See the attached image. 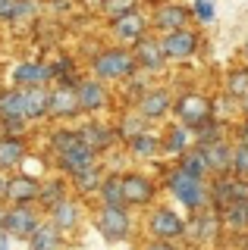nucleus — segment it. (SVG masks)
I'll return each mask as SVG.
<instances>
[{
	"instance_id": "23",
	"label": "nucleus",
	"mask_w": 248,
	"mask_h": 250,
	"mask_svg": "<svg viewBox=\"0 0 248 250\" xmlns=\"http://www.w3.org/2000/svg\"><path fill=\"white\" fill-rule=\"evenodd\" d=\"M100 156L91 150V147H85L82 141L75 147H69L66 153H60V156H53V160H48L50 163V169L53 172H60V175H66V178H73L75 172H82L85 166H91V163H98Z\"/></svg>"
},
{
	"instance_id": "7",
	"label": "nucleus",
	"mask_w": 248,
	"mask_h": 250,
	"mask_svg": "<svg viewBox=\"0 0 248 250\" xmlns=\"http://www.w3.org/2000/svg\"><path fill=\"white\" fill-rule=\"evenodd\" d=\"M185 225L189 219H182L167 203H154L151 209H145V234L154 241H179L185 238Z\"/></svg>"
},
{
	"instance_id": "33",
	"label": "nucleus",
	"mask_w": 248,
	"mask_h": 250,
	"mask_svg": "<svg viewBox=\"0 0 248 250\" xmlns=\"http://www.w3.org/2000/svg\"><path fill=\"white\" fill-rule=\"evenodd\" d=\"M25 250H66V238L44 219V222L38 225V231L25 241Z\"/></svg>"
},
{
	"instance_id": "12",
	"label": "nucleus",
	"mask_w": 248,
	"mask_h": 250,
	"mask_svg": "<svg viewBox=\"0 0 248 250\" xmlns=\"http://www.w3.org/2000/svg\"><path fill=\"white\" fill-rule=\"evenodd\" d=\"M148 22H151L154 35H170V31L189 28L195 19H192V10L185 3H176V0H157L154 10L148 13Z\"/></svg>"
},
{
	"instance_id": "41",
	"label": "nucleus",
	"mask_w": 248,
	"mask_h": 250,
	"mask_svg": "<svg viewBox=\"0 0 248 250\" xmlns=\"http://www.w3.org/2000/svg\"><path fill=\"white\" fill-rule=\"evenodd\" d=\"M0 135H35V125L25 119H0Z\"/></svg>"
},
{
	"instance_id": "40",
	"label": "nucleus",
	"mask_w": 248,
	"mask_h": 250,
	"mask_svg": "<svg viewBox=\"0 0 248 250\" xmlns=\"http://www.w3.org/2000/svg\"><path fill=\"white\" fill-rule=\"evenodd\" d=\"M232 175L248 178V144H236L232 147Z\"/></svg>"
},
{
	"instance_id": "35",
	"label": "nucleus",
	"mask_w": 248,
	"mask_h": 250,
	"mask_svg": "<svg viewBox=\"0 0 248 250\" xmlns=\"http://www.w3.org/2000/svg\"><path fill=\"white\" fill-rule=\"evenodd\" d=\"M138 6H142V0H98V16L104 22H110V19H120V16L138 10Z\"/></svg>"
},
{
	"instance_id": "11",
	"label": "nucleus",
	"mask_w": 248,
	"mask_h": 250,
	"mask_svg": "<svg viewBox=\"0 0 248 250\" xmlns=\"http://www.w3.org/2000/svg\"><path fill=\"white\" fill-rule=\"evenodd\" d=\"M104 25H107V35L113 38V44H120V47H135L145 35H151L148 13H145L142 6L132 10V13H126V16H120V19L104 22Z\"/></svg>"
},
{
	"instance_id": "24",
	"label": "nucleus",
	"mask_w": 248,
	"mask_h": 250,
	"mask_svg": "<svg viewBox=\"0 0 248 250\" xmlns=\"http://www.w3.org/2000/svg\"><path fill=\"white\" fill-rule=\"evenodd\" d=\"M104 175H107V163L98 160V163H91V166H85L82 172H75V175L69 178V188H73L75 197L91 203L98 197V188H100V182H104Z\"/></svg>"
},
{
	"instance_id": "36",
	"label": "nucleus",
	"mask_w": 248,
	"mask_h": 250,
	"mask_svg": "<svg viewBox=\"0 0 248 250\" xmlns=\"http://www.w3.org/2000/svg\"><path fill=\"white\" fill-rule=\"evenodd\" d=\"M0 119H22L19 88L13 84H0Z\"/></svg>"
},
{
	"instance_id": "6",
	"label": "nucleus",
	"mask_w": 248,
	"mask_h": 250,
	"mask_svg": "<svg viewBox=\"0 0 248 250\" xmlns=\"http://www.w3.org/2000/svg\"><path fill=\"white\" fill-rule=\"evenodd\" d=\"M160 197V185L145 169H123V200L132 209H151Z\"/></svg>"
},
{
	"instance_id": "44",
	"label": "nucleus",
	"mask_w": 248,
	"mask_h": 250,
	"mask_svg": "<svg viewBox=\"0 0 248 250\" xmlns=\"http://www.w3.org/2000/svg\"><path fill=\"white\" fill-rule=\"evenodd\" d=\"M0 250H13V238L3 229H0Z\"/></svg>"
},
{
	"instance_id": "29",
	"label": "nucleus",
	"mask_w": 248,
	"mask_h": 250,
	"mask_svg": "<svg viewBox=\"0 0 248 250\" xmlns=\"http://www.w3.org/2000/svg\"><path fill=\"white\" fill-rule=\"evenodd\" d=\"M79 131H75V125H53V128L44 131V147L41 150L48 153V160H53V156H60V153H66L69 147H75L79 144Z\"/></svg>"
},
{
	"instance_id": "47",
	"label": "nucleus",
	"mask_w": 248,
	"mask_h": 250,
	"mask_svg": "<svg viewBox=\"0 0 248 250\" xmlns=\"http://www.w3.org/2000/svg\"><path fill=\"white\" fill-rule=\"evenodd\" d=\"M242 57H245V60H248V41H245V44H242Z\"/></svg>"
},
{
	"instance_id": "25",
	"label": "nucleus",
	"mask_w": 248,
	"mask_h": 250,
	"mask_svg": "<svg viewBox=\"0 0 248 250\" xmlns=\"http://www.w3.org/2000/svg\"><path fill=\"white\" fill-rule=\"evenodd\" d=\"M19 106L28 125L38 128L41 122H48V88H19Z\"/></svg>"
},
{
	"instance_id": "5",
	"label": "nucleus",
	"mask_w": 248,
	"mask_h": 250,
	"mask_svg": "<svg viewBox=\"0 0 248 250\" xmlns=\"http://www.w3.org/2000/svg\"><path fill=\"white\" fill-rule=\"evenodd\" d=\"M88 219H91V203L82 200V197H75V194H69L63 203H57V207L48 213V222L63 234L66 241L75 238V234L88 225Z\"/></svg>"
},
{
	"instance_id": "46",
	"label": "nucleus",
	"mask_w": 248,
	"mask_h": 250,
	"mask_svg": "<svg viewBox=\"0 0 248 250\" xmlns=\"http://www.w3.org/2000/svg\"><path fill=\"white\" fill-rule=\"evenodd\" d=\"M239 104H242V113L248 116V94H245V97H242V100H239Z\"/></svg>"
},
{
	"instance_id": "19",
	"label": "nucleus",
	"mask_w": 248,
	"mask_h": 250,
	"mask_svg": "<svg viewBox=\"0 0 248 250\" xmlns=\"http://www.w3.org/2000/svg\"><path fill=\"white\" fill-rule=\"evenodd\" d=\"M69 194H73V188H69V178L66 175H60V172H44L41 175V188H38V200H35V207L41 209L44 216L50 213L57 203H63Z\"/></svg>"
},
{
	"instance_id": "8",
	"label": "nucleus",
	"mask_w": 248,
	"mask_h": 250,
	"mask_svg": "<svg viewBox=\"0 0 248 250\" xmlns=\"http://www.w3.org/2000/svg\"><path fill=\"white\" fill-rule=\"evenodd\" d=\"M44 219H48V216H44L35 203H6L0 229L10 234L13 241H22V244H25V241L38 231V225H41Z\"/></svg>"
},
{
	"instance_id": "38",
	"label": "nucleus",
	"mask_w": 248,
	"mask_h": 250,
	"mask_svg": "<svg viewBox=\"0 0 248 250\" xmlns=\"http://www.w3.org/2000/svg\"><path fill=\"white\" fill-rule=\"evenodd\" d=\"M226 94L232 100H242L248 94V69H232L226 75Z\"/></svg>"
},
{
	"instance_id": "49",
	"label": "nucleus",
	"mask_w": 248,
	"mask_h": 250,
	"mask_svg": "<svg viewBox=\"0 0 248 250\" xmlns=\"http://www.w3.org/2000/svg\"><path fill=\"white\" fill-rule=\"evenodd\" d=\"M0 84H3V66H0Z\"/></svg>"
},
{
	"instance_id": "28",
	"label": "nucleus",
	"mask_w": 248,
	"mask_h": 250,
	"mask_svg": "<svg viewBox=\"0 0 248 250\" xmlns=\"http://www.w3.org/2000/svg\"><path fill=\"white\" fill-rule=\"evenodd\" d=\"M201 153H204V163L211 169V175H229L232 169V144L226 138L211 141V144H198Z\"/></svg>"
},
{
	"instance_id": "42",
	"label": "nucleus",
	"mask_w": 248,
	"mask_h": 250,
	"mask_svg": "<svg viewBox=\"0 0 248 250\" xmlns=\"http://www.w3.org/2000/svg\"><path fill=\"white\" fill-rule=\"evenodd\" d=\"M142 250H179V244H176V241H154V238H148L142 244Z\"/></svg>"
},
{
	"instance_id": "21",
	"label": "nucleus",
	"mask_w": 248,
	"mask_h": 250,
	"mask_svg": "<svg viewBox=\"0 0 248 250\" xmlns=\"http://www.w3.org/2000/svg\"><path fill=\"white\" fill-rule=\"evenodd\" d=\"M38 188H41V175L38 172H10V182L3 191V203H35L38 200Z\"/></svg>"
},
{
	"instance_id": "18",
	"label": "nucleus",
	"mask_w": 248,
	"mask_h": 250,
	"mask_svg": "<svg viewBox=\"0 0 248 250\" xmlns=\"http://www.w3.org/2000/svg\"><path fill=\"white\" fill-rule=\"evenodd\" d=\"M135 109H138V116H145L151 125L164 122L167 116H173V94H170V88H164V84H151V88L135 100Z\"/></svg>"
},
{
	"instance_id": "32",
	"label": "nucleus",
	"mask_w": 248,
	"mask_h": 250,
	"mask_svg": "<svg viewBox=\"0 0 248 250\" xmlns=\"http://www.w3.org/2000/svg\"><path fill=\"white\" fill-rule=\"evenodd\" d=\"M95 203H100V207H126V200H123V172L120 169H107L104 182L98 188Z\"/></svg>"
},
{
	"instance_id": "48",
	"label": "nucleus",
	"mask_w": 248,
	"mask_h": 250,
	"mask_svg": "<svg viewBox=\"0 0 248 250\" xmlns=\"http://www.w3.org/2000/svg\"><path fill=\"white\" fill-rule=\"evenodd\" d=\"M3 207H6V203H3V200H0V222H3Z\"/></svg>"
},
{
	"instance_id": "22",
	"label": "nucleus",
	"mask_w": 248,
	"mask_h": 250,
	"mask_svg": "<svg viewBox=\"0 0 248 250\" xmlns=\"http://www.w3.org/2000/svg\"><path fill=\"white\" fill-rule=\"evenodd\" d=\"M135 57V66L138 72H160L167 66V57H164V47H160V35H145L135 47H129Z\"/></svg>"
},
{
	"instance_id": "16",
	"label": "nucleus",
	"mask_w": 248,
	"mask_h": 250,
	"mask_svg": "<svg viewBox=\"0 0 248 250\" xmlns=\"http://www.w3.org/2000/svg\"><path fill=\"white\" fill-rule=\"evenodd\" d=\"M35 135H0V172H19L35 153Z\"/></svg>"
},
{
	"instance_id": "27",
	"label": "nucleus",
	"mask_w": 248,
	"mask_h": 250,
	"mask_svg": "<svg viewBox=\"0 0 248 250\" xmlns=\"http://www.w3.org/2000/svg\"><path fill=\"white\" fill-rule=\"evenodd\" d=\"M41 13H44V0H16L10 19H6V28L16 31V35L19 31H28V28H35V22L41 19Z\"/></svg>"
},
{
	"instance_id": "39",
	"label": "nucleus",
	"mask_w": 248,
	"mask_h": 250,
	"mask_svg": "<svg viewBox=\"0 0 248 250\" xmlns=\"http://www.w3.org/2000/svg\"><path fill=\"white\" fill-rule=\"evenodd\" d=\"M192 19L198 22V25H211L214 22V16H217V10H214V0H192Z\"/></svg>"
},
{
	"instance_id": "10",
	"label": "nucleus",
	"mask_w": 248,
	"mask_h": 250,
	"mask_svg": "<svg viewBox=\"0 0 248 250\" xmlns=\"http://www.w3.org/2000/svg\"><path fill=\"white\" fill-rule=\"evenodd\" d=\"M173 116H176V122H182L185 128L195 131L207 119H214V104H211V97H204L198 91H185L179 97H173Z\"/></svg>"
},
{
	"instance_id": "3",
	"label": "nucleus",
	"mask_w": 248,
	"mask_h": 250,
	"mask_svg": "<svg viewBox=\"0 0 248 250\" xmlns=\"http://www.w3.org/2000/svg\"><path fill=\"white\" fill-rule=\"evenodd\" d=\"M164 188L170 191V197L179 203V207H185L189 213H198V209L211 207L207 182H201V178H192L189 172H182L176 163L164 172Z\"/></svg>"
},
{
	"instance_id": "17",
	"label": "nucleus",
	"mask_w": 248,
	"mask_h": 250,
	"mask_svg": "<svg viewBox=\"0 0 248 250\" xmlns=\"http://www.w3.org/2000/svg\"><path fill=\"white\" fill-rule=\"evenodd\" d=\"M160 47H164L167 62H185L201 50V35L189 25L179 31H170V35H160Z\"/></svg>"
},
{
	"instance_id": "30",
	"label": "nucleus",
	"mask_w": 248,
	"mask_h": 250,
	"mask_svg": "<svg viewBox=\"0 0 248 250\" xmlns=\"http://www.w3.org/2000/svg\"><path fill=\"white\" fill-rule=\"evenodd\" d=\"M126 156H132V160H142V163H151V160H157V156H164V150H160V135L157 131H142V135H135V138H129L126 144Z\"/></svg>"
},
{
	"instance_id": "26",
	"label": "nucleus",
	"mask_w": 248,
	"mask_h": 250,
	"mask_svg": "<svg viewBox=\"0 0 248 250\" xmlns=\"http://www.w3.org/2000/svg\"><path fill=\"white\" fill-rule=\"evenodd\" d=\"M189 147H195V135H192V128H185L182 122H170L164 125V131H160V150L164 156H182Z\"/></svg>"
},
{
	"instance_id": "43",
	"label": "nucleus",
	"mask_w": 248,
	"mask_h": 250,
	"mask_svg": "<svg viewBox=\"0 0 248 250\" xmlns=\"http://www.w3.org/2000/svg\"><path fill=\"white\" fill-rule=\"evenodd\" d=\"M13 3H16V0H0V25H6V19H10V13H13Z\"/></svg>"
},
{
	"instance_id": "20",
	"label": "nucleus",
	"mask_w": 248,
	"mask_h": 250,
	"mask_svg": "<svg viewBox=\"0 0 248 250\" xmlns=\"http://www.w3.org/2000/svg\"><path fill=\"white\" fill-rule=\"evenodd\" d=\"M48 62H50L53 84H69V88H75L79 78L85 75V66H82L79 53H73V50H53L48 57Z\"/></svg>"
},
{
	"instance_id": "51",
	"label": "nucleus",
	"mask_w": 248,
	"mask_h": 250,
	"mask_svg": "<svg viewBox=\"0 0 248 250\" xmlns=\"http://www.w3.org/2000/svg\"><path fill=\"white\" fill-rule=\"evenodd\" d=\"M245 209H248V203H245Z\"/></svg>"
},
{
	"instance_id": "1",
	"label": "nucleus",
	"mask_w": 248,
	"mask_h": 250,
	"mask_svg": "<svg viewBox=\"0 0 248 250\" xmlns=\"http://www.w3.org/2000/svg\"><path fill=\"white\" fill-rule=\"evenodd\" d=\"M85 72L100 78V82H107V84H123L132 75H138V66H135V57H132L129 47L100 44L98 50L85 60Z\"/></svg>"
},
{
	"instance_id": "31",
	"label": "nucleus",
	"mask_w": 248,
	"mask_h": 250,
	"mask_svg": "<svg viewBox=\"0 0 248 250\" xmlns=\"http://www.w3.org/2000/svg\"><path fill=\"white\" fill-rule=\"evenodd\" d=\"M113 128H116V138H120V144H126L129 138L142 135V131L151 128V122L145 119V116H138L135 106H123L120 113L113 116Z\"/></svg>"
},
{
	"instance_id": "37",
	"label": "nucleus",
	"mask_w": 248,
	"mask_h": 250,
	"mask_svg": "<svg viewBox=\"0 0 248 250\" xmlns=\"http://www.w3.org/2000/svg\"><path fill=\"white\" fill-rule=\"evenodd\" d=\"M217 216H220V225H226V229H232V231L248 229V209H245V203H232V207L220 209Z\"/></svg>"
},
{
	"instance_id": "9",
	"label": "nucleus",
	"mask_w": 248,
	"mask_h": 250,
	"mask_svg": "<svg viewBox=\"0 0 248 250\" xmlns=\"http://www.w3.org/2000/svg\"><path fill=\"white\" fill-rule=\"evenodd\" d=\"M75 131H79L82 144L91 147L100 160H104L110 150H116V144H120V138H116V128H113V119H95V116H82L79 125H75Z\"/></svg>"
},
{
	"instance_id": "2",
	"label": "nucleus",
	"mask_w": 248,
	"mask_h": 250,
	"mask_svg": "<svg viewBox=\"0 0 248 250\" xmlns=\"http://www.w3.org/2000/svg\"><path fill=\"white\" fill-rule=\"evenodd\" d=\"M88 225H95L104 244H126L135 238V213L129 207H91Z\"/></svg>"
},
{
	"instance_id": "14",
	"label": "nucleus",
	"mask_w": 248,
	"mask_h": 250,
	"mask_svg": "<svg viewBox=\"0 0 248 250\" xmlns=\"http://www.w3.org/2000/svg\"><path fill=\"white\" fill-rule=\"evenodd\" d=\"M82 119V106L75 97V88L69 84H50L48 88V122L57 125H69Z\"/></svg>"
},
{
	"instance_id": "34",
	"label": "nucleus",
	"mask_w": 248,
	"mask_h": 250,
	"mask_svg": "<svg viewBox=\"0 0 248 250\" xmlns=\"http://www.w3.org/2000/svg\"><path fill=\"white\" fill-rule=\"evenodd\" d=\"M176 166H179L182 172H189L192 178H201V182H207L211 178V169H207V163H204V153H201V147L195 144V147H189L182 156H176Z\"/></svg>"
},
{
	"instance_id": "15",
	"label": "nucleus",
	"mask_w": 248,
	"mask_h": 250,
	"mask_svg": "<svg viewBox=\"0 0 248 250\" xmlns=\"http://www.w3.org/2000/svg\"><path fill=\"white\" fill-rule=\"evenodd\" d=\"M207 194H211V209H226L232 203H248V178L239 175H214V182H207Z\"/></svg>"
},
{
	"instance_id": "50",
	"label": "nucleus",
	"mask_w": 248,
	"mask_h": 250,
	"mask_svg": "<svg viewBox=\"0 0 248 250\" xmlns=\"http://www.w3.org/2000/svg\"><path fill=\"white\" fill-rule=\"evenodd\" d=\"M245 125H248V116H245Z\"/></svg>"
},
{
	"instance_id": "13",
	"label": "nucleus",
	"mask_w": 248,
	"mask_h": 250,
	"mask_svg": "<svg viewBox=\"0 0 248 250\" xmlns=\"http://www.w3.org/2000/svg\"><path fill=\"white\" fill-rule=\"evenodd\" d=\"M10 84L13 88H50V62L44 57H25L10 66Z\"/></svg>"
},
{
	"instance_id": "4",
	"label": "nucleus",
	"mask_w": 248,
	"mask_h": 250,
	"mask_svg": "<svg viewBox=\"0 0 248 250\" xmlns=\"http://www.w3.org/2000/svg\"><path fill=\"white\" fill-rule=\"evenodd\" d=\"M75 97H79L82 116H95V119H107V113L116 106V91L113 84L100 82V78L85 72L75 84Z\"/></svg>"
},
{
	"instance_id": "45",
	"label": "nucleus",
	"mask_w": 248,
	"mask_h": 250,
	"mask_svg": "<svg viewBox=\"0 0 248 250\" xmlns=\"http://www.w3.org/2000/svg\"><path fill=\"white\" fill-rule=\"evenodd\" d=\"M6 182H10V172H0V200H3V191H6Z\"/></svg>"
}]
</instances>
